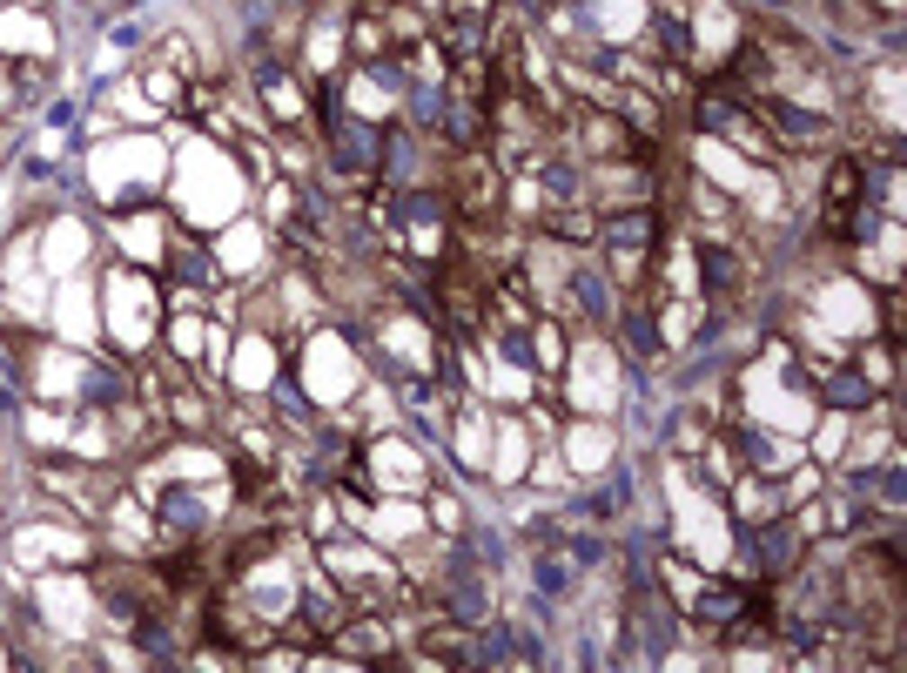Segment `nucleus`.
Wrapping results in <instances>:
<instances>
[{"label":"nucleus","mask_w":907,"mask_h":673,"mask_svg":"<svg viewBox=\"0 0 907 673\" xmlns=\"http://www.w3.org/2000/svg\"><path fill=\"white\" fill-rule=\"evenodd\" d=\"M343 647L357 653V660H370V653H384V647H390V633H384V626H350Z\"/></svg>","instance_id":"obj_2"},{"label":"nucleus","mask_w":907,"mask_h":673,"mask_svg":"<svg viewBox=\"0 0 907 673\" xmlns=\"http://www.w3.org/2000/svg\"><path fill=\"white\" fill-rule=\"evenodd\" d=\"M585 148L591 156H612V148H632V135L618 129L612 115H585Z\"/></svg>","instance_id":"obj_1"}]
</instances>
